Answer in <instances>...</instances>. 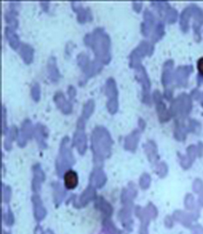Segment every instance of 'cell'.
I'll return each mask as SVG.
<instances>
[{"mask_svg":"<svg viewBox=\"0 0 203 234\" xmlns=\"http://www.w3.org/2000/svg\"><path fill=\"white\" fill-rule=\"evenodd\" d=\"M198 69L199 70L200 73L203 75V58H201L198 61Z\"/></svg>","mask_w":203,"mask_h":234,"instance_id":"cell-2","label":"cell"},{"mask_svg":"<svg viewBox=\"0 0 203 234\" xmlns=\"http://www.w3.org/2000/svg\"><path fill=\"white\" fill-rule=\"evenodd\" d=\"M63 180L65 187L68 190H72L77 186L78 176H77V174L76 173L75 171L70 169L64 173Z\"/></svg>","mask_w":203,"mask_h":234,"instance_id":"cell-1","label":"cell"}]
</instances>
